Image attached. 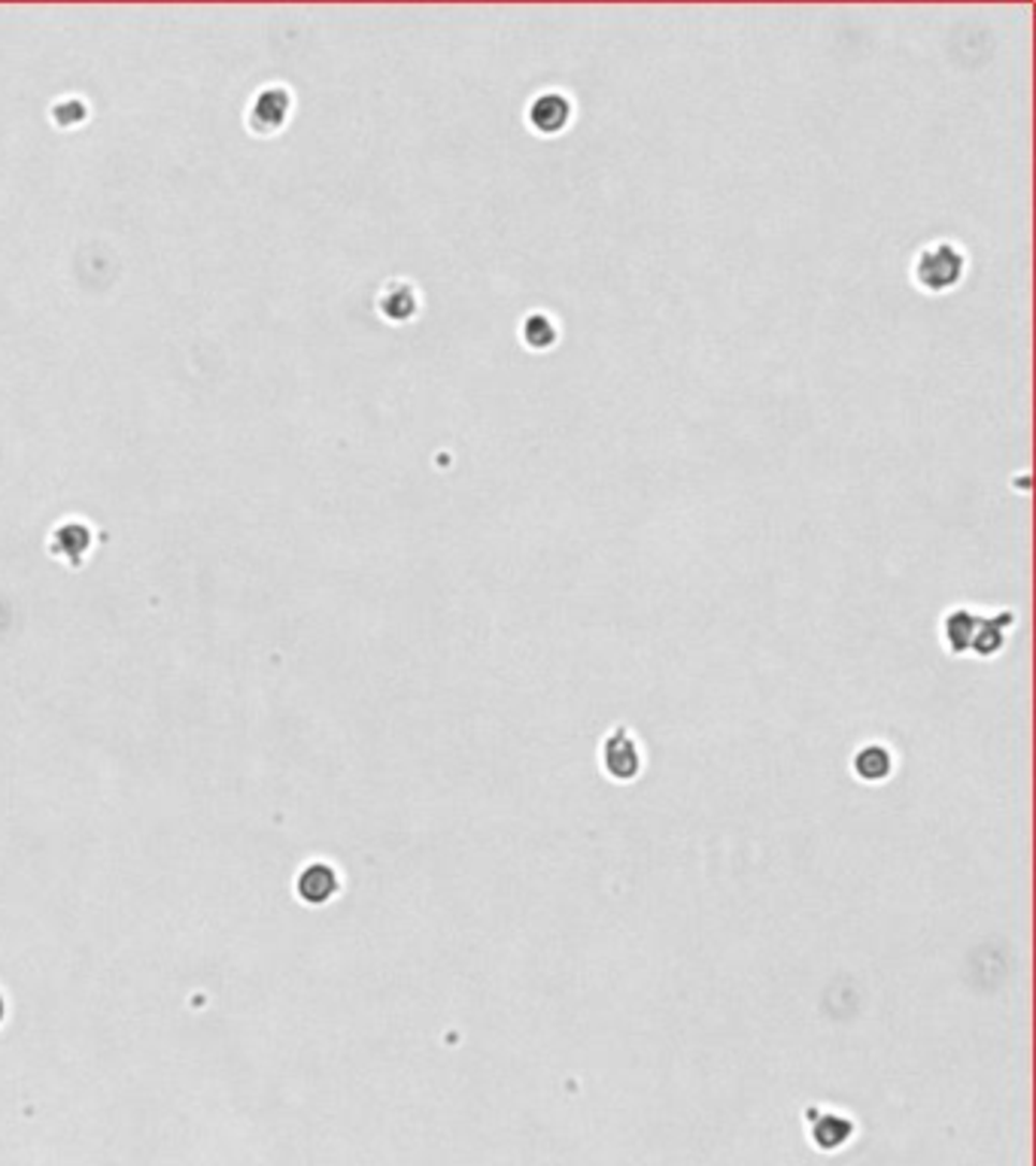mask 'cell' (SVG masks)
Wrapping results in <instances>:
<instances>
[{"instance_id": "2", "label": "cell", "mask_w": 1036, "mask_h": 1166, "mask_svg": "<svg viewBox=\"0 0 1036 1166\" xmlns=\"http://www.w3.org/2000/svg\"><path fill=\"white\" fill-rule=\"evenodd\" d=\"M966 249L958 241H930L911 259V283L924 295H948L964 283Z\"/></svg>"}, {"instance_id": "4", "label": "cell", "mask_w": 1036, "mask_h": 1166, "mask_svg": "<svg viewBox=\"0 0 1036 1166\" xmlns=\"http://www.w3.org/2000/svg\"><path fill=\"white\" fill-rule=\"evenodd\" d=\"M420 307H423V298H420V289L411 280H393V283L383 286L380 295H377L380 317L386 322H395V325L417 319Z\"/></svg>"}, {"instance_id": "7", "label": "cell", "mask_w": 1036, "mask_h": 1166, "mask_svg": "<svg viewBox=\"0 0 1036 1166\" xmlns=\"http://www.w3.org/2000/svg\"><path fill=\"white\" fill-rule=\"evenodd\" d=\"M624 760V781H632L642 769V754H639V744L629 735L626 726H617L611 735L605 739V769L614 775L617 766Z\"/></svg>"}, {"instance_id": "3", "label": "cell", "mask_w": 1036, "mask_h": 1166, "mask_svg": "<svg viewBox=\"0 0 1036 1166\" xmlns=\"http://www.w3.org/2000/svg\"><path fill=\"white\" fill-rule=\"evenodd\" d=\"M574 113H578V106L569 91L541 89L529 98L523 119H526V128L538 137H559L572 128Z\"/></svg>"}, {"instance_id": "1", "label": "cell", "mask_w": 1036, "mask_h": 1166, "mask_svg": "<svg viewBox=\"0 0 1036 1166\" xmlns=\"http://www.w3.org/2000/svg\"><path fill=\"white\" fill-rule=\"evenodd\" d=\"M1016 614L997 611V614H982L969 604L951 608L943 620V638H946L948 654H976L979 659H988L1006 644V632L1012 629Z\"/></svg>"}, {"instance_id": "5", "label": "cell", "mask_w": 1036, "mask_h": 1166, "mask_svg": "<svg viewBox=\"0 0 1036 1166\" xmlns=\"http://www.w3.org/2000/svg\"><path fill=\"white\" fill-rule=\"evenodd\" d=\"M292 110V94L280 86H268L252 98L250 125L256 131H277L283 128Z\"/></svg>"}, {"instance_id": "6", "label": "cell", "mask_w": 1036, "mask_h": 1166, "mask_svg": "<svg viewBox=\"0 0 1036 1166\" xmlns=\"http://www.w3.org/2000/svg\"><path fill=\"white\" fill-rule=\"evenodd\" d=\"M563 337V329H559V319L548 310H529L523 322H520V344L532 353H548L554 350Z\"/></svg>"}]
</instances>
